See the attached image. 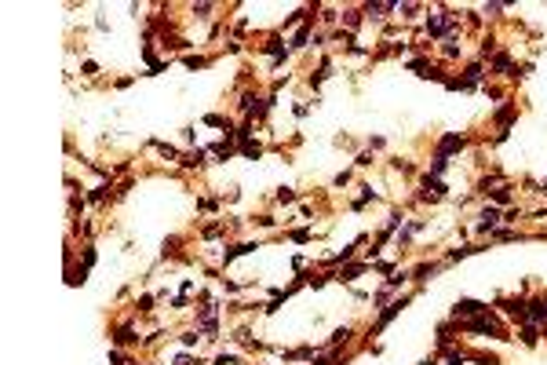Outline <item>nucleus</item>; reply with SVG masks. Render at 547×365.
<instances>
[{
    "instance_id": "8",
    "label": "nucleus",
    "mask_w": 547,
    "mask_h": 365,
    "mask_svg": "<svg viewBox=\"0 0 547 365\" xmlns=\"http://www.w3.org/2000/svg\"><path fill=\"white\" fill-rule=\"evenodd\" d=\"M113 340H117V344H135L139 336H135V329H128V325H121V329H117V336H113Z\"/></svg>"
},
{
    "instance_id": "17",
    "label": "nucleus",
    "mask_w": 547,
    "mask_h": 365,
    "mask_svg": "<svg viewBox=\"0 0 547 365\" xmlns=\"http://www.w3.org/2000/svg\"><path fill=\"white\" fill-rule=\"evenodd\" d=\"M154 146H157L165 157H179V154H176V146H168V143H154Z\"/></svg>"
},
{
    "instance_id": "11",
    "label": "nucleus",
    "mask_w": 547,
    "mask_h": 365,
    "mask_svg": "<svg viewBox=\"0 0 547 365\" xmlns=\"http://www.w3.org/2000/svg\"><path fill=\"white\" fill-rule=\"evenodd\" d=\"M522 344H526V347H537V325H526V329H522Z\"/></svg>"
},
{
    "instance_id": "15",
    "label": "nucleus",
    "mask_w": 547,
    "mask_h": 365,
    "mask_svg": "<svg viewBox=\"0 0 547 365\" xmlns=\"http://www.w3.org/2000/svg\"><path fill=\"white\" fill-rule=\"evenodd\" d=\"M493 66L500 69V73H507V69H511V58H507V55H496V62H493Z\"/></svg>"
},
{
    "instance_id": "9",
    "label": "nucleus",
    "mask_w": 547,
    "mask_h": 365,
    "mask_svg": "<svg viewBox=\"0 0 547 365\" xmlns=\"http://www.w3.org/2000/svg\"><path fill=\"white\" fill-rule=\"evenodd\" d=\"M394 7H398V4H368L365 11H368L372 18H383V15H387V11H394Z\"/></svg>"
},
{
    "instance_id": "16",
    "label": "nucleus",
    "mask_w": 547,
    "mask_h": 365,
    "mask_svg": "<svg viewBox=\"0 0 547 365\" xmlns=\"http://www.w3.org/2000/svg\"><path fill=\"white\" fill-rule=\"evenodd\" d=\"M493 201L496 205H507L511 201V190H493Z\"/></svg>"
},
{
    "instance_id": "12",
    "label": "nucleus",
    "mask_w": 547,
    "mask_h": 365,
    "mask_svg": "<svg viewBox=\"0 0 547 365\" xmlns=\"http://www.w3.org/2000/svg\"><path fill=\"white\" fill-rule=\"evenodd\" d=\"M434 263H423V267H416V281H427V274H434Z\"/></svg>"
},
{
    "instance_id": "3",
    "label": "nucleus",
    "mask_w": 547,
    "mask_h": 365,
    "mask_svg": "<svg viewBox=\"0 0 547 365\" xmlns=\"http://www.w3.org/2000/svg\"><path fill=\"white\" fill-rule=\"evenodd\" d=\"M463 146H467V139H463V135H445L438 143V157H449L452 150H463Z\"/></svg>"
},
{
    "instance_id": "6",
    "label": "nucleus",
    "mask_w": 547,
    "mask_h": 365,
    "mask_svg": "<svg viewBox=\"0 0 547 365\" xmlns=\"http://www.w3.org/2000/svg\"><path fill=\"white\" fill-rule=\"evenodd\" d=\"M496 223H500V212H496V208H485V212H482V223H478V230H482V234H489V230L496 227Z\"/></svg>"
},
{
    "instance_id": "4",
    "label": "nucleus",
    "mask_w": 547,
    "mask_h": 365,
    "mask_svg": "<svg viewBox=\"0 0 547 365\" xmlns=\"http://www.w3.org/2000/svg\"><path fill=\"white\" fill-rule=\"evenodd\" d=\"M405 303H409V296H401V300H394V303H390V307H387V311H383V314H379V322H376V333H379V329H383V325H387V322H394V318H398V314H401V307H405Z\"/></svg>"
},
{
    "instance_id": "13",
    "label": "nucleus",
    "mask_w": 547,
    "mask_h": 365,
    "mask_svg": "<svg viewBox=\"0 0 547 365\" xmlns=\"http://www.w3.org/2000/svg\"><path fill=\"white\" fill-rule=\"evenodd\" d=\"M310 40V29H299L296 37H292V48H303V44Z\"/></svg>"
},
{
    "instance_id": "5",
    "label": "nucleus",
    "mask_w": 547,
    "mask_h": 365,
    "mask_svg": "<svg viewBox=\"0 0 547 365\" xmlns=\"http://www.w3.org/2000/svg\"><path fill=\"white\" fill-rule=\"evenodd\" d=\"M526 318H533L537 325H544V322H547V300H533V303H526Z\"/></svg>"
},
{
    "instance_id": "14",
    "label": "nucleus",
    "mask_w": 547,
    "mask_h": 365,
    "mask_svg": "<svg viewBox=\"0 0 547 365\" xmlns=\"http://www.w3.org/2000/svg\"><path fill=\"white\" fill-rule=\"evenodd\" d=\"M277 201H281V205H288V201H296V194L288 190V186H281V190H277Z\"/></svg>"
},
{
    "instance_id": "1",
    "label": "nucleus",
    "mask_w": 547,
    "mask_h": 365,
    "mask_svg": "<svg viewBox=\"0 0 547 365\" xmlns=\"http://www.w3.org/2000/svg\"><path fill=\"white\" fill-rule=\"evenodd\" d=\"M452 314L456 318H471V314H485V303H478V300H460L456 307H452Z\"/></svg>"
},
{
    "instance_id": "7",
    "label": "nucleus",
    "mask_w": 547,
    "mask_h": 365,
    "mask_svg": "<svg viewBox=\"0 0 547 365\" xmlns=\"http://www.w3.org/2000/svg\"><path fill=\"white\" fill-rule=\"evenodd\" d=\"M500 307H504L511 318H526V303H522V300H504Z\"/></svg>"
},
{
    "instance_id": "2",
    "label": "nucleus",
    "mask_w": 547,
    "mask_h": 365,
    "mask_svg": "<svg viewBox=\"0 0 547 365\" xmlns=\"http://www.w3.org/2000/svg\"><path fill=\"white\" fill-rule=\"evenodd\" d=\"M449 26H452V15H445V11H438V15H430V18H427V29H430V37L445 33Z\"/></svg>"
},
{
    "instance_id": "10",
    "label": "nucleus",
    "mask_w": 547,
    "mask_h": 365,
    "mask_svg": "<svg viewBox=\"0 0 547 365\" xmlns=\"http://www.w3.org/2000/svg\"><path fill=\"white\" fill-rule=\"evenodd\" d=\"M259 154H263L259 143H252V139H248V143H241V157H259Z\"/></svg>"
},
{
    "instance_id": "18",
    "label": "nucleus",
    "mask_w": 547,
    "mask_h": 365,
    "mask_svg": "<svg viewBox=\"0 0 547 365\" xmlns=\"http://www.w3.org/2000/svg\"><path fill=\"white\" fill-rule=\"evenodd\" d=\"M106 194H110V186H99V190H91V201H102Z\"/></svg>"
}]
</instances>
